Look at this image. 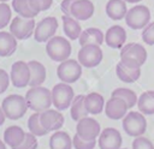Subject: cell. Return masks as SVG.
<instances>
[{
	"label": "cell",
	"mask_w": 154,
	"mask_h": 149,
	"mask_svg": "<svg viewBox=\"0 0 154 149\" xmlns=\"http://www.w3.org/2000/svg\"><path fill=\"white\" fill-rule=\"evenodd\" d=\"M25 100L29 109L34 112H43L53 105L52 90H48L42 85L31 87L25 94Z\"/></svg>",
	"instance_id": "obj_1"
},
{
	"label": "cell",
	"mask_w": 154,
	"mask_h": 149,
	"mask_svg": "<svg viewBox=\"0 0 154 149\" xmlns=\"http://www.w3.org/2000/svg\"><path fill=\"white\" fill-rule=\"evenodd\" d=\"M147 60L146 48L136 42L124 44L120 49V61L130 68H141Z\"/></svg>",
	"instance_id": "obj_2"
},
{
	"label": "cell",
	"mask_w": 154,
	"mask_h": 149,
	"mask_svg": "<svg viewBox=\"0 0 154 149\" xmlns=\"http://www.w3.org/2000/svg\"><path fill=\"white\" fill-rule=\"evenodd\" d=\"M71 52L72 47L70 41L63 36H53L46 43V53L53 61L61 62L69 59Z\"/></svg>",
	"instance_id": "obj_3"
},
{
	"label": "cell",
	"mask_w": 154,
	"mask_h": 149,
	"mask_svg": "<svg viewBox=\"0 0 154 149\" xmlns=\"http://www.w3.org/2000/svg\"><path fill=\"white\" fill-rule=\"evenodd\" d=\"M1 108H2L6 118H8L11 120H18L26 113L29 107H28L25 96H22L18 94H12V95L6 96L2 100Z\"/></svg>",
	"instance_id": "obj_4"
},
{
	"label": "cell",
	"mask_w": 154,
	"mask_h": 149,
	"mask_svg": "<svg viewBox=\"0 0 154 149\" xmlns=\"http://www.w3.org/2000/svg\"><path fill=\"white\" fill-rule=\"evenodd\" d=\"M150 11L146 5H136L128 10L125 16V23L130 29L140 30L144 29L150 23Z\"/></svg>",
	"instance_id": "obj_5"
},
{
	"label": "cell",
	"mask_w": 154,
	"mask_h": 149,
	"mask_svg": "<svg viewBox=\"0 0 154 149\" xmlns=\"http://www.w3.org/2000/svg\"><path fill=\"white\" fill-rule=\"evenodd\" d=\"M75 99V93L72 87L69 83H58L53 87L52 89V101H53V106L59 109V111H64L67 109L72 101Z\"/></svg>",
	"instance_id": "obj_6"
},
{
	"label": "cell",
	"mask_w": 154,
	"mask_h": 149,
	"mask_svg": "<svg viewBox=\"0 0 154 149\" xmlns=\"http://www.w3.org/2000/svg\"><path fill=\"white\" fill-rule=\"evenodd\" d=\"M123 130L131 137L142 136L147 130V120L144 114L138 112H129L123 118Z\"/></svg>",
	"instance_id": "obj_7"
},
{
	"label": "cell",
	"mask_w": 154,
	"mask_h": 149,
	"mask_svg": "<svg viewBox=\"0 0 154 149\" xmlns=\"http://www.w3.org/2000/svg\"><path fill=\"white\" fill-rule=\"evenodd\" d=\"M57 76L64 83H75L82 76V65L78 60L66 59L59 64L57 68Z\"/></svg>",
	"instance_id": "obj_8"
},
{
	"label": "cell",
	"mask_w": 154,
	"mask_h": 149,
	"mask_svg": "<svg viewBox=\"0 0 154 149\" xmlns=\"http://www.w3.org/2000/svg\"><path fill=\"white\" fill-rule=\"evenodd\" d=\"M36 28L34 18H24L20 16L14 17L10 23V32L19 41L29 38Z\"/></svg>",
	"instance_id": "obj_9"
},
{
	"label": "cell",
	"mask_w": 154,
	"mask_h": 149,
	"mask_svg": "<svg viewBox=\"0 0 154 149\" xmlns=\"http://www.w3.org/2000/svg\"><path fill=\"white\" fill-rule=\"evenodd\" d=\"M103 58L102 49L99 44H85L78 50L77 59L79 64L87 68L96 67Z\"/></svg>",
	"instance_id": "obj_10"
},
{
	"label": "cell",
	"mask_w": 154,
	"mask_h": 149,
	"mask_svg": "<svg viewBox=\"0 0 154 149\" xmlns=\"http://www.w3.org/2000/svg\"><path fill=\"white\" fill-rule=\"evenodd\" d=\"M58 30V19L55 17H46L41 19L35 28L34 37L37 42H47Z\"/></svg>",
	"instance_id": "obj_11"
},
{
	"label": "cell",
	"mask_w": 154,
	"mask_h": 149,
	"mask_svg": "<svg viewBox=\"0 0 154 149\" xmlns=\"http://www.w3.org/2000/svg\"><path fill=\"white\" fill-rule=\"evenodd\" d=\"M10 77H11V83L16 88H24L29 85L31 73H30V67L28 62L23 60H18L13 62L11 67Z\"/></svg>",
	"instance_id": "obj_12"
},
{
	"label": "cell",
	"mask_w": 154,
	"mask_h": 149,
	"mask_svg": "<svg viewBox=\"0 0 154 149\" xmlns=\"http://www.w3.org/2000/svg\"><path fill=\"white\" fill-rule=\"evenodd\" d=\"M76 133L83 139L91 141V139H96V137H99V135L101 133V127H100V124L97 120H95L94 118L85 117L77 121Z\"/></svg>",
	"instance_id": "obj_13"
},
{
	"label": "cell",
	"mask_w": 154,
	"mask_h": 149,
	"mask_svg": "<svg viewBox=\"0 0 154 149\" xmlns=\"http://www.w3.org/2000/svg\"><path fill=\"white\" fill-rule=\"evenodd\" d=\"M122 143V135L114 127H106L99 135L97 144L100 149H120Z\"/></svg>",
	"instance_id": "obj_14"
},
{
	"label": "cell",
	"mask_w": 154,
	"mask_h": 149,
	"mask_svg": "<svg viewBox=\"0 0 154 149\" xmlns=\"http://www.w3.org/2000/svg\"><path fill=\"white\" fill-rule=\"evenodd\" d=\"M129 106L125 100L118 96H111L105 105V114L112 120H119L128 114Z\"/></svg>",
	"instance_id": "obj_15"
},
{
	"label": "cell",
	"mask_w": 154,
	"mask_h": 149,
	"mask_svg": "<svg viewBox=\"0 0 154 149\" xmlns=\"http://www.w3.org/2000/svg\"><path fill=\"white\" fill-rule=\"evenodd\" d=\"M40 120L43 125V127L48 131H58L64 125V115L59 109H46L41 112Z\"/></svg>",
	"instance_id": "obj_16"
},
{
	"label": "cell",
	"mask_w": 154,
	"mask_h": 149,
	"mask_svg": "<svg viewBox=\"0 0 154 149\" xmlns=\"http://www.w3.org/2000/svg\"><path fill=\"white\" fill-rule=\"evenodd\" d=\"M126 41V31L120 25H112L105 34V42L108 47L114 49H122Z\"/></svg>",
	"instance_id": "obj_17"
},
{
	"label": "cell",
	"mask_w": 154,
	"mask_h": 149,
	"mask_svg": "<svg viewBox=\"0 0 154 149\" xmlns=\"http://www.w3.org/2000/svg\"><path fill=\"white\" fill-rule=\"evenodd\" d=\"M94 11V4L90 0H76L71 7V16L77 20H87L93 17Z\"/></svg>",
	"instance_id": "obj_18"
},
{
	"label": "cell",
	"mask_w": 154,
	"mask_h": 149,
	"mask_svg": "<svg viewBox=\"0 0 154 149\" xmlns=\"http://www.w3.org/2000/svg\"><path fill=\"white\" fill-rule=\"evenodd\" d=\"M25 135L26 132L22 127L12 125L4 131V141L10 148H16L23 143V141L25 139Z\"/></svg>",
	"instance_id": "obj_19"
},
{
	"label": "cell",
	"mask_w": 154,
	"mask_h": 149,
	"mask_svg": "<svg viewBox=\"0 0 154 149\" xmlns=\"http://www.w3.org/2000/svg\"><path fill=\"white\" fill-rule=\"evenodd\" d=\"M78 42H79L81 47L85 46V44L101 46L105 42V34L97 28H88L82 31V34L78 38Z\"/></svg>",
	"instance_id": "obj_20"
},
{
	"label": "cell",
	"mask_w": 154,
	"mask_h": 149,
	"mask_svg": "<svg viewBox=\"0 0 154 149\" xmlns=\"http://www.w3.org/2000/svg\"><path fill=\"white\" fill-rule=\"evenodd\" d=\"M128 13L125 0H108L106 4V14L112 20H120Z\"/></svg>",
	"instance_id": "obj_21"
},
{
	"label": "cell",
	"mask_w": 154,
	"mask_h": 149,
	"mask_svg": "<svg viewBox=\"0 0 154 149\" xmlns=\"http://www.w3.org/2000/svg\"><path fill=\"white\" fill-rule=\"evenodd\" d=\"M84 107L89 114H100L105 108V99L99 93H89L84 97Z\"/></svg>",
	"instance_id": "obj_22"
},
{
	"label": "cell",
	"mask_w": 154,
	"mask_h": 149,
	"mask_svg": "<svg viewBox=\"0 0 154 149\" xmlns=\"http://www.w3.org/2000/svg\"><path fill=\"white\" fill-rule=\"evenodd\" d=\"M61 20H63L64 32L67 36V38H70L72 41L79 38V36L82 34V26H81L79 22L76 18H73L72 16H67V14H63Z\"/></svg>",
	"instance_id": "obj_23"
},
{
	"label": "cell",
	"mask_w": 154,
	"mask_h": 149,
	"mask_svg": "<svg viewBox=\"0 0 154 149\" xmlns=\"http://www.w3.org/2000/svg\"><path fill=\"white\" fill-rule=\"evenodd\" d=\"M28 65L30 67V73H31L29 85L30 87L42 85V83L46 81V74H47L45 65L37 60H30Z\"/></svg>",
	"instance_id": "obj_24"
},
{
	"label": "cell",
	"mask_w": 154,
	"mask_h": 149,
	"mask_svg": "<svg viewBox=\"0 0 154 149\" xmlns=\"http://www.w3.org/2000/svg\"><path fill=\"white\" fill-rule=\"evenodd\" d=\"M17 49V38L8 31H0V56H11Z\"/></svg>",
	"instance_id": "obj_25"
},
{
	"label": "cell",
	"mask_w": 154,
	"mask_h": 149,
	"mask_svg": "<svg viewBox=\"0 0 154 149\" xmlns=\"http://www.w3.org/2000/svg\"><path fill=\"white\" fill-rule=\"evenodd\" d=\"M117 77L124 83H134L141 77V68H130L119 61L116 66Z\"/></svg>",
	"instance_id": "obj_26"
},
{
	"label": "cell",
	"mask_w": 154,
	"mask_h": 149,
	"mask_svg": "<svg viewBox=\"0 0 154 149\" xmlns=\"http://www.w3.org/2000/svg\"><path fill=\"white\" fill-rule=\"evenodd\" d=\"M72 138L65 131H55L49 138V149H71Z\"/></svg>",
	"instance_id": "obj_27"
},
{
	"label": "cell",
	"mask_w": 154,
	"mask_h": 149,
	"mask_svg": "<svg viewBox=\"0 0 154 149\" xmlns=\"http://www.w3.org/2000/svg\"><path fill=\"white\" fill-rule=\"evenodd\" d=\"M84 97H85V95H82V94L75 96V99L70 106V114L75 121H78L82 118L88 117V114H89V112L84 107Z\"/></svg>",
	"instance_id": "obj_28"
},
{
	"label": "cell",
	"mask_w": 154,
	"mask_h": 149,
	"mask_svg": "<svg viewBox=\"0 0 154 149\" xmlns=\"http://www.w3.org/2000/svg\"><path fill=\"white\" fill-rule=\"evenodd\" d=\"M138 111L143 114H154V90L144 91L140 95L137 101Z\"/></svg>",
	"instance_id": "obj_29"
},
{
	"label": "cell",
	"mask_w": 154,
	"mask_h": 149,
	"mask_svg": "<svg viewBox=\"0 0 154 149\" xmlns=\"http://www.w3.org/2000/svg\"><path fill=\"white\" fill-rule=\"evenodd\" d=\"M12 8L18 13V16L24 18H35L38 14V12L31 7L30 0H12Z\"/></svg>",
	"instance_id": "obj_30"
},
{
	"label": "cell",
	"mask_w": 154,
	"mask_h": 149,
	"mask_svg": "<svg viewBox=\"0 0 154 149\" xmlns=\"http://www.w3.org/2000/svg\"><path fill=\"white\" fill-rule=\"evenodd\" d=\"M40 114L41 112H35L34 114H31L29 117V120H28V129L31 133H34L35 136L37 137H41V136H45L47 135L49 131L46 130L40 120Z\"/></svg>",
	"instance_id": "obj_31"
},
{
	"label": "cell",
	"mask_w": 154,
	"mask_h": 149,
	"mask_svg": "<svg viewBox=\"0 0 154 149\" xmlns=\"http://www.w3.org/2000/svg\"><path fill=\"white\" fill-rule=\"evenodd\" d=\"M112 96H118V97H122L123 100L126 101L129 108H132L135 105H137V101H138V97L136 95V93L131 89H128V88H117L112 91Z\"/></svg>",
	"instance_id": "obj_32"
},
{
	"label": "cell",
	"mask_w": 154,
	"mask_h": 149,
	"mask_svg": "<svg viewBox=\"0 0 154 149\" xmlns=\"http://www.w3.org/2000/svg\"><path fill=\"white\" fill-rule=\"evenodd\" d=\"M12 17L11 7L6 2H0V29H4L10 24Z\"/></svg>",
	"instance_id": "obj_33"
},
{
	"label": "cell",
	"mask_w": 154,
	"mask_h": 149,
	"mask_svg": "<svg viewBox=\"0 0 154 149\" xmlns=\"http://www.w3.org/2000/svg\"><path fill=\"white\" fill-rule=\"evenodd\" d=\"M37 136H35L34 133H31L30 131L26 132L25 135V139L23 141V143L16 148H11V149H37L38 142H37Z\"/></svg>",
	"instance_id": "obj_34"
},
{
	"label": "cell",
	"mask_w": 154,
	"mask_h": 149,
	"mask_svg": "<svg viewBox=\"0 0 154 149\" xmlns=\"http://www.w3.org/2000/svg\"><path fill=\"white\" fill-rule=\"evenodd\" d=\"M72 143H73L75 149H94L95 145H96V141H95V139L87 141V139L81 138L77 133L73 136V138H72Z\"/></svg>",
	"instance_id": "obj_35"
},
{
	"label": "cell",
	"mask_w": 154,
	"mask_h": 149,
	"mask_svg": "<svg viewBox=\"0 0 154 149\" xmlns=\"http://www.w3.org/2000/svg\"><path fill=\"white\" fill-rule=\"evenodd\" d=\"M142 40L146 44L154 46V22H150L142 31Z\"/></svg>",
	"instance_id": "obj_36"
},
{
	"label": "cell",
	"mask_w": 154,
	"mask_h": 149,
	"mask_svg": "<svg viewBox=\"0 0 154 149\" xmlns=\"http://www.w3.org/2000/svg\"><path fill=\"white\" fill-rule=\"evenodd\" d=\"M132 149H154V144L148 138L138 136L132 141Z\"/></svg>",
	"instance_id": "obj_37"
},
{
	"label": "cell",
	"mask_w": 154,
	"mask_h": 149,
	"mask_svg": "<svg viewBox=\"0 0 154 149\" xmlns=\"http://www.w3.org/2000/svg\"><path fill=\"white\" fill-rule=\"evenodd\" d=\"M53 4V0H30V5L31 7L36 11V12H42V11H47Z\"/></svg>",
	"instance_id": "obj_38"
},
{
	"label": "cell",
	"mask_w": 154,
	"mask_h": 149,
	"mask_svg": "<svg viewBox=\"0 0 154 149\" xmlns=\"http://www.w3.org/2000/svg\"><path fill=\"white\" fill-rule=\"evenodd\" d=\"M10 79H11V77L8 76V73L5 70L0 68V90H1V94L7 90V88L10 85Z\"/></svg>",
	"instance_id": "obj_39"
},
{
	"label": "cell",
	"mask_w": 154,
	"mask_h": 149,
	"mask_svg": "<svg viewBox=\"0 0 154 149\" xmlns=\"http://www.w3.org/2000/svg\"><path fill=\"white\" fill-rule=\"evenodd\" d=\"M76 0H63L61 4H60V8L63 11L64 14H67V16H71V7H72V4L75 2Z\"/></svg>",
	"instance_id": "obj_40"
},
{
	"label": "cell",
	"mask_w": 154,
	"mask_h": 149,
	"mask_svg": "<svg viewBox=\"0 0 154 149\" xmlns=\"http://www.w3.org/2000/svg\"><path fill=\"white\" fill-rule=\"evenodd\" d=\"M5 119H6V115H5L4 111H2V108H0V126L5 123Z\"/></svg>",
	"instance_id": "obj_41"
},
{
	"label": "cell",
	"mask_w": 154,
	"mask_h": 149,
	"mask_svg": "<svg viewBox=\"0 0 154 149\" xmlns=\"http://www.w3.org/2000/svg\"><path fill=\"white\" fill-rule=\"evenodd\" d=\"M0 149H6V143H5V141H1V139H0Z\"/></svg>",
	"instance_id": "obj_42"
},
{
	"label": "cell",
	"mask_w": 154,
	"mask_h": 149,
	"mask_svg": "<svg viewBox=\"0 0 154 149\" xmlns=\"http://www.w3.org/2000/svg\"><path fill=\"white\" fill-rule=\"evenodd\" d=\"M126 2H130V4H136V2H140L142 0H125Z\"/></svg>",
	"instance_id": "obj_43"
},
{
	"label": "cell",
	"mask_w": 154,
	"mask_h": 149,
	"mask_svg": "<svg viewBox=\"0 0 154 149\" xmlns=\"http://www.w3.org/2000/svg\"><path fill=\"white\" fill-rule=\"evenodd\" d=\"M6 1H8V0H0V2H6Z\"/></svg>",
	"instance_id": "obj_44"
},
{
	"label": "cell",
	"mask_w": 154,
	"mask_h": 149,
	"mask_svg": "<svg viewBox=\"0 0 154 149\" xmlns=\"http://www.w3.org/2000/svg\"><path fill=\"white\" fill-rule=\"evenodd\" d=\"M0 94H1V90H0Z\"/></svg>",
	"instance_id": "obj_45"
}]
</instances>
